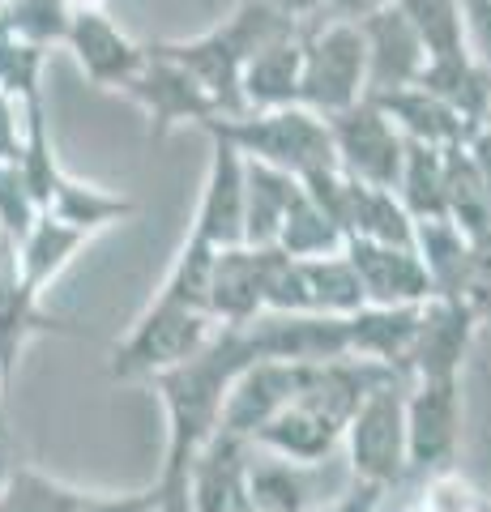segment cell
<instances>
[{"label": "cell", "mask_w": 491, "mask_h": 512, "mask_svg": "<svg viewBox=\"0 0 491 512\" xmlns=\"http://www.w3.org/2000/svg\"><path fill=\"white\" fill-rule=\"evenodd\" d=\"M479 128H487V133H491V107H487V116H483V124Z\"/></svg>", "instance_id": "cell-44"}, {"label": "cell", "mask_w": 491, "mask_h": 512, "mask_svg": "<svg viewBox=\"0 0 491 512\" xmlns=\"http://www.w3.org/2000/svg\"><path fill=\"white\" fill-rule=\"evenodd\" d=\"M69 13H90V9H107V0H65Z\"/></svg>", "instance_id": "cell-43"}, {"label": "cell", "mask_w": 491, "mask_h": 512, "mask_svg": "<svg viewBox=\"0 0 491 512\" xmlns=\"http://www.w3.org/2000/svg\"><path fill=\"white\" fill-rule=\"evenodd\" d=\"M410 248L419 252L427 278H432V295H457L462 269H466V248H470L462 227L449 218H423L415 222V244Z\"/></svg>", "instance_id": "cell-26"}, {"label": "cell", "mask_w": 491, "mask_h": 512, "mask_svg": "<svg viewBox=\"0 0 491 512\" xmlns=\"http://www.w3.org/2000/svg\"><path fill=\"white\" fill-rule=\"evenodd\" d=\"M487 512H491V508H487Z\"/></svg>", "instance_id": "cell-46"}, {"label": "cell", "mask_w": 491, "mask_h": 512, "mask_svg": "<svg viewBox=\"0 0 491 512\" xmlns=\"http://www.w3.org/2000/svg\"><path fill=\"white\" fill-rule=\"evenodd\" d=\"M274 248L287 252V256H299V261H312V256H334V252H342L346 248V235H342L338 222L329 218L325 205L316 201L304 184H299L291 210H287V218H282V231L274 239Z\"/></svg>", "instance_id": "cell-24"}, {"label": "cell", "mask_w": 491, "mask_h": 512, "mask_svg": "<svg viewBox=\"0 0 491 512\" xmlns=\"http://www.w3.org/2000/svg\"><path fill=\"white\" fill-rule=\"evenodd\" d=\"M415 35L423 43L427 60H449V56H466V18H462V0H393Z\"/></svg>", "instance_id": "cell-28"}, {"label": "cell", "mask_w": 491, "mask_h": 512, "mask_svg": "<svg viewBox=\"0 0 491 512\" xmlns=\"http://www.w3.org/2000/svg\"><path fill=\"white\" fill-rule=\"evenodd\" d=\"M193 235L214 248L244 244V154L223 137H210V167H205Z\"/></svg>", "instance_id": "cell-12"}, {"label": "cell", "mask_w": 491, "mask_h": 512, "mask_svg": "<svg viewBox=\"0 0 491 512\" xmlns=\"http://www.w3.org/2000/svg\"><path fill=\"white\" fill-rule=\"evenodd\" d=\"M299 22H291L287 13H278L269 0H240L218 26H210L205 35L193 39H163L154 43L158 52H167L171 60H180L188 73L205 86V94L214 99L218 116H244V99H240V69L244 60L257 52L261 43H269L274 35H287Z\"/></svg>", "instance_id": "cell-2"}, {"label": "cell", "mask_w": 491, "mask_h": 512, "mask_svg": "<svg viewBox=\"0 0 491 512\" xmlns=\"http://www.w3.org/2000/svg\"><path fill=\"white\" fill-rule=\"evenodd\" d=\"M299 69H304V26L274 35L244 60L240 69V99L244 111L291 107L299 103Z\"/></svg>", "instance_id": "cell-15"}, {"label": "cell", "mask_w": 491, "mask_h": 512, "mask_svg": "<svg viewBox=\"0 0 491 512\" xmlns=\"http://www.w3.org/2000/svg\"><path fill=\"white\" fill-rule=\"evenodd\" d=\"M39 201H35V192L26 188L22 180V171L18 163H0V231H5L13 244L35 227V218H39Z\"/></svg>", "instance_id": "cell-33"}, {"label": "cell", "mask_w": 491, "mask_h": 512, "mask_svg": "<svg viewBox=\"0 0 491 512\" xmlns=\"http://www.w3.org/2000/svg\"><path fill=\"white\" fill-rule=\"evenodd\" d=\"M462 18L470 56L491 73V0H462Z\"/></svg>", "instance_id": "cell-34"}, {"label": "cell", "mask_w": 491, "mask_h": 512, "mask_svg": "<svg viewBox=\"0 0 491 512\" xmlns=\"http://www.w3.org/2000/svg\"><path fill=\"white\" fill-rule=\"evenodd\" d=\"M295 261H299V256H295ZM304 282H308V308H312V316H351V312H359L363 303H368V299H363L355 265L346 261V252L312 256V261H304Z\"/></svg>", "instance_id": "cell-27"}, {"label": "cell", "mask_w": 491, "mask_h": 512, "mask_svg": "<svg viewBox=\"0 0 491 512\" xmlns=\"http://www.w3.org/2000/svg\"><path fill=\"white\" fill-rule=\"evenodd\" d=\"M18 466H22V461H18V448H13L9 423H5V414H0V495H5L9 478H13V470H18Z\"/></svg>", "instance_id": "cell-40"}, {"label": "cell", "mask_w": 491, "mask_h": 512, "mask_svg": "<svg viewBox=\"0 0 491 512\" xmlns=\"http://www.w3.org/2000/svg\"><path fill=\"white\" fill-rule=\"evenodd\" d=\"M380 491H385V487L359 483L351 495H342L338 504H329V508H321V512H376V504H380Z\"/></svg>", "instance_id": "cell-38"}, {"label": "cell", "mask_w": 491, "mask_h": 512, "mask_svg": "<svg viewBox=\"0 0 491 512\" xmlns=\"http://www.w3.org/2000/svg\"><path fill=\"white\" fill-rule=\"evenodd\" d=\"M133 210H137V205L129 197L107 192L99 184H82V180H73L69 171L60 175V184L52 188V197H47V205H43V214L69 222V227L86 231V235L103 231V227H116V222H124Z\"/></svg>", "instance_id": "cell-22"}, {"label": "cell", "mask_w": 491, "mask_h": 512, "mask_svg": "<svg viewBox=\"0 0 491 512\" xmlns=\"http://www.w3.org/2000/svg\"><path fill=\"white\" fill-rule=\"evenodd\" d=\"M120 94L129 103H137L141 116L150 120V141H163L171 128H180V124H205L218 116V107L210 94H205V86L180 60L158 52L154 43L146 47V60L137 64V73L129 82H120Z\"/></svg>", "instance_id": "cell-7"}, {"label": "cell", "mask_w": 491, "mask_h": 512, "mask_svg": "<svg viewBox=\"0 0 491 512\" xmlns=\"http://www.w3.org/2000/svg\"><path fill=\"white\" fill-rule=\"evenodd\" d=\"M346 261L355 265L363 299L376 308H406V303L432 299V278L415 248L376 244V239H346Z\"/></svg>", "instance_id": "cell-11"}, {"label": "cell", "mask_w": 491, "mask_h": 512, "mask_svg": "<svg viewBox=\"0 0 491 512\" xmlns=\"http://www.w3.org/2000/svg\"><path fill=\"white\" fill-rule=\"evenodd\" d=\"M368 99L385 111V116L398 124V133L406 141H423V146H457V141H466L474 128L457 116V111L432 94L427 86L410 82V86H398V90H385V94H368Z\"/></svg>", "instance_id": "cell-17"}, {"label": "cell", "mask_w": 491, "mask_h": 512, "mask_svg": "<svg viewBox=\"0 0 491 512\" xmlns=\"http://www.w3.org/2000/svg\"><path fill=\"white\" fill-rule=\"evenodd\" d=\"M346 453L359 483L389 487L406 474V393L398 376L372 384L346 419Z\"/></svg>", "instance_id": "cell-6"}, {"label": "cell", "mask_w": 491, "mask_h": 512, "mask_svg": "<svg viewBox=\"0 0 491 512\" xmlns=\"http://www.w3.org/2000/svg\"><path fill=\"white\" fill-rule=\"evenodd\" d=\"M466 154H470V163H474V171H479V180H483L487 197H491V133L487 128H474V133L466 137Z\"/></svg>", "instance_id": "cell-37"}, {"label": "cell", "mask_w": 491, "mask_h": 512, "mask_svg": "<svg viewBox=\"0 0 491 512\" xmlns=\"http://www.w3.org/2000/svg\"><path fill=\"white\" fill-rule=\"evenodd\" d=\"M415 325H419V303H406V308H376V303H363L359 312L346 316V350H351V359L385 363L402 376Z\"/></svg>", "instance_id": "cell-18"}, {"label": "cell", "mask_w": 491, "mask_h": 512, "mask_svg": "<svg viewBox=\"0 0 491 512\" xmlns=\"http://www.w3.org/2000/svg\"><path fill=\"white\" fill-rule=\"evenodd\" d=\"M252 359H257V350L248 342V329L218 325L214 338L193 359L154 376V389L167 410V457H163V470H158V487L163 491H188L193 461L205 448V440L218 431V419H223L231 380Z\"/></svg>", "instance_id": "cell-1"}, {"label": "cell", "mask_w": 491, "mask_h": 512, "mask_svg": "<svg viewBox=\"0 0 491 512\" xmlns=\"http://www.w3.org/2000/svg\"><path fill=\"white\" fill-rule=\"evenodd\" d=\"M218 320L193 308V303H180L158 291L154 303L137 316V325L124 333V342H116L112 350V376L116 380H154L158 372L176 367L184 359H193L197 350L214 338Z\"/></svg>", "instance_id": "cell-5"}, {"label": "cell", "mask_w": 491, "mask_h": 512, "mask_svg": "<svg viewBox=\"0 0 491 512\" xmlns=\"http://www.w3.org/2000/svg\"><path fill=\"white\" fill-rule=\"evenodd\" d=\"M22 154V103L0 94V163H18Z\"/></svg>", "instance_id": "cell-36"}, {"label": "cell", "mask_w": 491, "mask_h": 512, "mask_svg": "<svg viewBox=\"0 0 491 512\" xmlns=\"http://www.w3.org/2000/svg\"><path fill=\"white\" fill-rule=\"evenodd\" d=\"M201 128H205V137H223L227 146H235L252 163L278 167L295 175V180H308V175L338 167L325 116H316L304 103L244 111V116H227V120H205Z\"/></svg>", "instance_id": "cell-3"}, {"label": "cell", "mask_w": 491, "mask_h": 512, "mask_svg": "<svg viewBox=\"0 0 491 512\" xmlns=\"http://www.w3.org/2000/svg\"><path fill=\"white\" fill-rule=\"evenodd\" d=\"M214 256H218L214 244H205L201 235L188 231L184 248H180V256H176V265H171V274H167V282L158 286V291L171 295V299H180V303H193V308H205V312H210V274H214Z\"/></svg>", "instance_id": "cell-31"}, {"label": "cell", "mask_w": 491, "mask_h": 512, "mask_svg": "<svg viewBox=\"0 0 491 512\" xmlns=\"http://www.w3.org/2000/svg\"><path fill=\"white\" fill-rule=\"evenodd\" d=\"M445 214H449V222L462 227L466 239H479L491 231V197L470 163L466 141L445 146Z\"/></svg>", "instance_id": "cell-25"}, {"label": "cell", "mask_w": 491, "mask_h": 512, "mask_svg": "<svg viewBox=\"0 0 491 512\" xmlns=\"http://www.w3.org/2000/svg\"><path fill=\"white\" fill-rule=\"evenodd\" d=\"M393 197L402 210L423 222V218H449L445 214V150L423 146V141H406V158L393 184Z\"/></svg>", "instance_id": "cell-23"}, {"label": "cell", "mask_w": 491, "mask_h": 512, "mask_svg": "<svg viewBox=\"0 0 491 512\" xmlns=\"http://www.w3.org/2000/svg\"><path fill=\"white\" fill-rule=\"evenodd\" d=\"M325 124H329V137H334L338 171H346L359 184L393 192L402 158H406V137L398 133V124H393L372 99H359L355 107L329 116Z\"/></svg>", "instance_id": "cell-8"}, {"label": "cell", "mask_w": 491, "mask_h": 512, "mask_svg": "<svg viewBox=\"0 0 491 512\" xmlns=\"http://www.w3.org/2000/svg\"><path fill=\"white\" fill-rule=\"evenodd\" d=\"M0 5H5V0H0Z\"/></svg>", "instance_id": "cell-45"}, {"label": "cell", "mask_w": 491, "mask_h": 512, "mask_svg": "<svg viewBox=\"0 0 491 512\" xmlns=\"http://www.w3.org/2000/svg\"><path fill=\"white\" fill-rule=\"evenodd\" d=\"M0 13H5V22L18 30L26 43H39V47L65 43L69 18H73L65 0H5Z\"/></svg>", "instance_id": "cell-32"}, {"label": "cell", "mask_w": 491, "mask_h": 512, "mask_svg": "<svg viewBox=\"0 0 491 512\" xmlns=\"http://www.w3.org/2000/svg\"><path fill=\"white\" fill-rule=\"evenodd\" d=\"M77 512H158V487H146V491H120V495L86 491V500L77 504Z\"/></svg>", "instance_id": "cell-35"}, {"label": "cell", "mask_w": 491, "mask_h": 512, "mask_svg": "<svg viewBox=\"0 0 491 512\" xmlns=\"http://www.w3.org/2000/svg\"><path fill=\"white\" fill-rule=\"evenodd\" d=\"M474 329H479V316L470 312L466 299H457V295L423 299L402 372H410V376H457L466 363V350L474 342Z\"/></svg>", "instance_id": "cell-10"}, {"label": "cell", "mask_w": 491, "mask_h": 512, "mask_svg": "<svg viewBox=\"0 0 491 512\" xmlns=\"http://www.w3.org/2000/svg\"><path fill=\"white\" fill-rule=\"evenodd\" d=\"M462 431L457 376H415L406 393V470H445Z\"/></svg>", "instance_id": "cell-9"}, {"label": "cell", "mask_w": 491, "mask_h": 512, "mask_svg": "<svg viewBox=\"0 0 491 512\" xmlns=\"http://www.w3.org/2000/svg\"><path fill=\"white\" fill-rule=\"evenodd\" d=\"M265 312V248H218L210 274V316L218 325H248Z\"/></svg>", "instance_id": "cell-16"}, {"label": "cell", "mask_w": 491, "mask_h": 512, "mask_svg": "<svg viewBox=\"0 0 491 512\" xmlns=\"http://www.w3.org/2000/svg\"><path fill=\"white\" fill-rule=\"evenodd\" d=\"M419 86L440 94L470 128H479L491 107V73L470 52L449 56V60H427L419 73Z\"/></svg>", "instance_id": "cell-21"}, {"label": "cell", "mask_w": 491, "mask_h": 512, "mask_svg": "<svg viewBox=\"0 0 491 512\" xmlns=\"http://www.w3.org/2000/svg\"><path fill=\"white\" fill-rule=\"evenodd\" d=\"M65 47L77 56V69L86 73V82L99 90H120V82H129L137 64L146 60V47L124 35L107 9L73 13Z\"/></svg>", "instance_id": "cell-13"}, {"label": "cell", "mask_w": 491, "mask_h": 512, "mask_svg": "<svg viewBox=\"0 0 491 512\" xmlns=\"http://www.w3.org/2000/svg\"><path fill=\"white\" fill-rule=\"evenodd\" d=\"M368 99V43L351 18L308 22L304 26V69H299V103L316 116L338 111Z\"/></svg>", "instance_id": "cell-4"}, {"label": "cell", "mask_w": 491, "mask_h": 512, "mask_svg": "<svg viewBox=\"0 0 491 512\" xmlns=\"http://www.w3.org/2000/svg\"><path fill=\"white\" fill-rule=\"evenodd\" d=\"M86 239H90L86 231H77L52 214H39L35 227L18 239V278L26 286V295L43 299L47 286L65 274L73 256L86 248Z\"/></svg>", "instance_id": "cell-19"}, {"label": "cell", "mask_w": 491, "mask_h": 512, "mask_svg": "<svg viewBox=\"0 0 491 512\" xmlns=\"http://www.w3.org/2000/svg\"><path fill=\"white\" fill-rule=\"evenodd\" d=\"M9 380H13V367L0 359V414H5V393H9Z\"/></svg>", "instance_id": "cell-42"}, {"label": "cell", "mask_w": 491, "mask_h": 512, "mask_svg": "<svg viewBox=\"0 0 491 512\" xmlns=\"http://www.w3.org/2000/svg\"><path fill=\"white\" fill-rule=\"evenodd\" d=\"M82 500H86L82 487L60 483V478L35 466H18L5 495H0V512H77Z\"/></svg>", "instance_id": "cell-29"}, {"label": "cell", "mask_w": 491, "mask_h": 512, "mask_svg": "<svg viewBox=\"0 0 491 512\" xmlns=\"http://www.w3.org/2000/svg\"><path fill=\"white\" fill-rule=\"evenodd\" d=\"M295 192H299L295 175L244 158V244L248 248H274Z\"/></svg>", "instance_id": "cell-20"}, {"label": "cell", "mask_w": 491, "mask_h": 512, "mask_svg": "<svg viewBox=\"0 0 491 512\" xmlns=\"http://www.w3.org/2000/svg\"><path fill=\"white\" fill-rule=\"evenodd\" d=\"M43 60H47V47L39 43H26L18 30L5 22V13H0V94H9V99H43Z\"/></svg>", "instance_id": "cell-30"}, {"label": "cell", "mask_w": 491, "mask_h": 512, "mask_svg": "<svg viewBox=\"0 0 491 512\" xmlns=\"http://www.w3.org/2000/svg\"><path fill=\"white\" fill-rule=\"evenodd\" d=\"M321 5L334 13V18H351V22H359V18H368V13L393 5V0H321Z\"/></svg>", "instance_id": "cell-39"}, {"label": "cell", "mask_w": 491, "mask_h": 512, "mask_svg": "<svg viewBox=\"0 0 491 512\" xmlns=\"http://www.w3.org/2000/svg\"><path fill=\"white\" fill-rule=\"evenodd\" d=\"M269 5H274L278 13H287L291 22H299V26H308V22H316L321 18V0H269Z\"/></svg>", "instance_id": "cell-41"}, {"label": "cell", "mask_w": 491, "mask_h": 512, "mask_svg": "<svg viewBox=\"0 0 491 512\" xmlns=\"http://www.w3.org/2000/svg\"><path fill=\"white\" fill-rule=\"evenodd\" d=\"M359 30L363 43H368V94H385L419 82L427 52L398 5H385L368 13V18H359Z\"/></svg>", "instance_id": "cell-14"}]
</instances>
